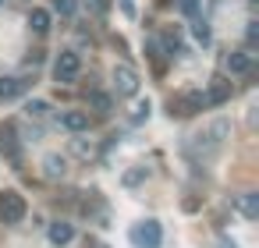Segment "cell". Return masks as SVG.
I'll use <instances>...</instances> for the list:
<instances>
[{
	"label": "cell",
	"mask_w": 259,
	"mask_h": 248,
	"mask_svg": "<svg viewBox=\"0 0 259 248\" xmlns=\"http://www.w3.org/2000/svg\"><path fill=\"white\" fill-rule=\"evenodd\" d=\"M227 138H231V121H227V117H217V121H209V128H206V131L192 135V138L185 142V149H188L192 156L209 160V156H217V153L224 149V142H227Z\"/></svg>",
	"instance_id": "obj_1"
},
{
	"label": "cell",
	"mask_w": 259,
	"mask_h": 248,
	"mask_svg": "<svg viewBox=\"0 0 259 248\" xmlns=\"http://www.w3.org/2000/svg\"><path fill=\"white\" fill-rule=\"evenodd\" d=\"M25 213H29V206H25V199H22L15 188H4V191H0V223H22Z\"/></svg>",
	"instance_id": "obj_2"
},
{
	"label": "cell",
	"mask_w": 259,
	"mask_h": 248,
	"mask_svg": "<svg viewBox=\"0 0 259 248\" xmlns=\"http://www.w3.org/2000/svg\"><path fill=\"white\" fill-rule=\"evenodd\" d=\"M206 107H209V103H206L202 92H181V96H174V100L167 103V114L181 121V117H195V114L206 110Z\"/></svg>",
	"instance_id": "obj_3"
},
{
	"label": "cell",
	"mask_w": 259,
	"mask_h": 248,
	"mask_svg": "<svg viewBox=\"0 0 259 248\" xmlns=\"http://www.w3.org/2000/svg\"><path fill=\"white\" fill-rule=\"evenodd\" d=\"M128 237H132L135 248H160L163 244V227H160V220H142V223L132 227Z\"/></svg>",
	"instance_id": "obj_4"
},
{
	"label": "cell",
	"mask_w": 259,
	"mask_h": 248,
	"mask_svg": "<svg viewBox=\"0 0 259 248\" xmlns=\"http://www.w3.org/2000/svg\"><path fill=\"white\" fill-rule=\"evenodd\" d=\"M0 156L8 163H15V167H22V142H18V131H15L11 121L0 124Z\"/></svg>",
	"instance_id": "obj_5"
},
{
	"label": "cell",
	"mask_w": 259,
	"mask_h": 248,
	"mask_svg": "<svg viewBox=\"0 0 259 248\" xmlns=\"http://www.w3.org/2000/svg\"><path fill=\"white\" fill-rule=\"evenodd\" d=\"M82 75V57L75 50H61L57 61H54V78L57 82H75Z\"/></svg>",
	"instance_id": "obj_6"
},
{
	"label": "cell",
	"mask_w": 259,
	"mask_h": 248,
	"mask_svg": "<svg viewBox=\"0 0 259 248\" xmlns=\"http://www.w3.org/2000/svg\"><path fill=\"white\" fill-rule=\"evenodd\" d=\"M114 89H117L121 96H135V92H139V71H135L132 64H117V68H114Z\"/></svg>",
	"instance_id": "obj_7"
},
{
	"label": "cell",
	"mask_w": 259,
	"mask_h": 248,
	"mask_svg": "<svg viewBox=\"0 0 259 248\" xmlns=\"http://www.w3.org/2000/svg\"><path fill=\"white\" fill-rule=\"evenodd\" d=\"M231 92H234V85L224 78V75H217L213 82H209V92H206V103L209 107H220V103H227L231 100Z\"/></svg>",
	"instance_id": "obj_8"
},
{
	"label": "cell",
	"mask_w": 259,
	"mask_h": 248,
	"mask_svg": "<svg viewBox=\"0 0 259 248\" xmlns=\"http://www.w3.org/2000/svg\"><path fill=\"white\" fill-rule=\"evenodd\" d=\"M252 68H255V54H248V50L227 54V71H231V75H248Z\"/></svg>",
	"instance_id": "obj_9"
},
{
	"label": "cell",
	"mask_w": 259,
	"mask_h": 248,
	"mask_svg": "<svg viewBox=\"0 0 259 248\" xmlns=\"http://www.w3.org/2000/svg\"><path fill=\"white\" fill-rule=\"evenodd\" d=\"M61 124L78 135V131H89L93 117H89V110H64V114H61Z\"/></svg>",
	"instance_id": "obj_10"
},
{
	"label": "cell",
	"mask_w": 259,
	"mask_h": 248,
	"mask_svg": "<svg viewBox=\"0 0 259 248\" xmlns=\"http://www.w3.org/2000/svg\"><path fill=\"white\" fill-rule=\"evenodd\" d=\"M50 25H54V15H50L47 8H32V11H29V29H32L36 36H47Z\"/></svg>",
	"instance_id": "obj_11"
},
{
	"label": "cell",
	"mask_w": 259,
	"mask_h": 248,
	"mask_svg": "<svg viewBox=\"0 0 259 248\" xmlns=\"http://www.w3.org/2000/svg\"><path fill=\"white\" fill-rule=\"evenodd\" d=\"M68 174V160L61 156V153H50L47 160H43V177H50V181H61Z\"/></svg>",
	"instance_id": "obj_12"
},
{
	"label": "cell",
	"mask_w": 259,
	"mask_h": 248,
	"mask_svg": "<svg viewBox=\"0 0 259 248\" xmlns=\"http://www.w3.org/2000/svg\"><path fill=\"white\" fill-rule=\"evenodd\" d=\"M25 89H29L25 78H15V75H4V78H0V100H15V96H22Z\"/></svg>",
	"instance_id": "obj_13"
},
{
	"label": "cell",
	"mask_w": 259,
	"mask_h": 248,
	"mask_svg": "<svg viewBox=\"0 0 259 248\" xmlns=\"http://www.w3.org/2000/svg\"><path fill=\"white\" fill-rule=\"evenodd\" d=\"M234 206H238V213H241L245 220H255V216H259V195H255V191L238 195V199H234Z\"/></svg>",
	"instance_id": "obj_14"
},
{
	"label": "cell",
	"mask_w": 259,
	"mask_h": 248,
	"mask_svg": "<svg viewBox=\"0 0 259 248\" xmlns=\"http://www.w3.org/2000/svg\"><path fill=\"white\" fill-rule=\"evenodd\" d=\"M75 237V223H68V220H54L50 223V241L54 244H68Z\"/></svg>",
	"instance_id": "obj_15"
},
{
	"label": "cell",
	"mask_w": 259,
	"mask_h": 248,
	"mask_svg": "<svg viewBox=\"0 0 259 248\" xmlns=\"http://www.w3.org/2000/svg\"><path fill=\"white\" fill-rule=\"evenodd\" d=\"M85 103H89V110H96V114H110V92H100V89H89L85 92Z\"/></svg>",
	"instance_id": "obj_16"
},
{
	"label": "cell",
	"mask_w": 259,
	"mask_h": 248,
	"mask_svg": "<svg viewBox=\"0 0 259 248\" xmlns=\"http://www.w3.org/2000/svg\"><path fill=\"white\" fill-rule=\"evenodd\" d=\"M146 174H149L146 167H132V170H124V177H121V181H124V188H135V184H142V181H146Z\"/></svg>",
	"instance_id": "obj_17"
},
{
	"label": "cell",
	"mask_w": 259,
	"mask_h": 248,
	"mask_svg": "<svg viewBox=\"0 0 259 248\" xmlns=\"http://www.w3.org/2000/svg\"><path fill=\"white\" fill-rule=\"evenodd\" d=\"M178 11L185 18H199V0H178Z\"/></svg>",
	"instance_id": "obj_18"
},
{
	"label": "cell",
	"mask_w": 259,
	"mask_h": 248,
	"mask_svg": "<svg viewBox=\"0 0 259 248\" xmlns=\"http://www.w3.org/2000/svg\"><path fill=\"white\" fill-rule=\"evenodd\" d=\"M54 11H57L61 18H71V15H75V0H54Z\"/></svg>",
	"instance_id": "obj_19"
},
{
	"label": "cell",
	"mask_w": 259,
	"mask_h": 248,
	"mask_svg": "<svg viewBox=\"0 0 259 248\" xmlns=\"http://www.w3.org/2000/svg\"><path fill=\"white\" fill-rule=\"evenodd\" d=\"M82 4H85L93 15H107V11H110V0H82Z\"/></svg>",
	"instance_id": "obj_20"
},
{
	"label": "cell",
	"mask_w": 259,
	"mask_h": 248,
	"mask_svg": "<svg viewBox=\"0 0 259 248\" xmlns=\"http://www.w3.org/2000/svg\"><path fill=\"white\" fill-rule=\"evenodd\" d=\"M195 39H199L202 46H209L213 36H209V25H206V22H195Z\"/></svg>",
	"instance_id": "obj_21"
},
{
	"label": "cell",
	"mask_w": 259,
	"mask_h": 248,
	"mask_svg": "<svg viewBox=\"0 0 259 248\" xmlns=\"http://www.w3.org/2000/svg\"><path fill=\"white\" fill-rule=\"evenodd\" d=\"M47 110H50V107H47V103H43V100H32V103H29V107H25V114H29V117H43V114H47Z\"/></svg>",
	"instance_id": "obj_22"
},
{
	"label": "cell",
	"mask_w": 259,
	"mask_h": 248,
	"mask_svg": "<svg viewBox=\"0 0 259 248\" xmlns=\"http://www.w3.org/2000/svg\"><path fill=\"white\" fill-rule=\"evenodd\" d=\"M245 36H248V43H255L259 39V22H248V32Z\"/></svg>",
	"instance_id": "obj_23"
},
{
	"label": "cell",
	"mask_w": 259,
	"mask_h": 248,
	"mask_svg": "<svg viewBox=\"0 0 259 248\" xmlns=\"http://www.w3.org/2000/svg\"><path fill=\"white\" fill-rule=\"evenodd\" d=\"M142 117H149V100H146V103H139V107H135V121H142Z\"/></svg>",
	"instance_id": "obj_24"
},
{
	"label": "cell",
	"mask_w": 259,
	"mask_h": 248,
	"mask_svg": "<svg viewBox=\"0 0 259 248\" xmlns=\"http://www.w3.org/2000/svg\"><path fill=\"white\" fill-rule=\"evenodd\" d=\"M121 11H124L128 18H135V0H121Z\"/></svg>",
	"instance_id": "obj_25"
},
{
	"label": "cell",
	"mask_w": 259,
	"mask_h": 248,
	"mask_svg": "<svg viewBox=\"0 0 259 248\" xmlns=\"http://www.w3.org/2000/svg\"><path fill=\"white\" fill-rule=\"evenodd\" d=\"M181 209H185V213H195V209H199V199H185Z\"/></svg>",
	"instance_id": "obj_26"
},
{
	"label": "cell",
	"mask_w": 259,
	"mask_h": 248,
	"mask_svg": "<svg viewBox=\"0 0 259 248\" xmlns=\"http://www.w3.org/2000/svg\"><path fill=\"white\" fill-rule=\"evenodd\" d=\"M75 153H78V156H89V153H93V149H89V145H85V142H75Z\"/></svg>",
	"instance_id": "obj_27"
},
{
	"label": "cell",
	"mask_w": 259,
	"mask_h": 248,
	"mask_svg": "<svg viewBox=\"0 0 259 248\" xmlns=\"http://www.w3.org/2000/svg\"><path fill=\"white\" fill-rule=\"evenodd\" d=\"M220 248H238V244H234V241H227V237H224V241H220Z\"/></svg>",
	"instance_id": "obj_28"
},
{
	"label": "cell",
	"mask_w": 259,
	"mask_h": 248,
	"mask_svg": "<svg viewBox=\"0 0 259 248\" xmlns=\"http://www.w3.org/2000/svg\"><path fill=\"white\" fill-rule=\"evenodd\" d=\"M0 4H4V0H0Z\"/></svg>",
	"instance_id": "obj_29"
}]
</instances>
